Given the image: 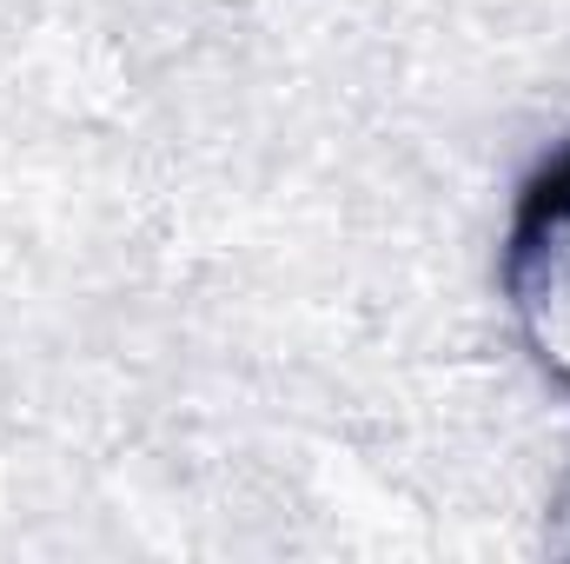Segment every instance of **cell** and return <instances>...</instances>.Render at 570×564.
I'll return each mask as SVG.
<instances>
[{"mask_svg":"<svg viewBox=\"0 0 570 564\" xmlns=\"http://www.w3.org/2000/svg\"><path fill=\"white\" fill-rule=\"evenodd\" d=\"M498 299L531 366L570 392V140L551 146L511 193L498 233Z\"/></svg>","mask_w":570,"mask_h":564,"instance_id":"cell-1","label":"cell"}]
</instances>
